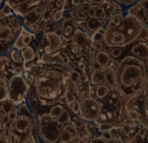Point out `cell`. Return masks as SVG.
Listing matches in <instances>:
<instances>
[{
    "label": "cell",
    "mask_w": 148,
    "mask_h": 143,
    "mask_svg": "<svg viewBox=\"0 0 148 143\" xmlns=\"http://www.w3.org/2000/svg\"><path fill=\"white\" fill-rule=\"evenodd\" d=\"M22 68L24 71H30L31 69L33 68L36 65V62L35 61H28V62H24L22 64Z\"/></svg>",
    "instance_id": "obj_40"
},
{
    "label": "cell",
    "mask_w": 148,
    "mask_h": 143,
    "mask_svg": "<svg viewBox=\"0 0 148 143\" xmlns=\"http://www.w3.org/2000/svg\"><path fill=\"white\" fill-rule=\"evenodd\" d=\"M110 55H111L112 59H118L120 58V57L123 55V48H121V47H114V48H112L111 51L109 52Z\"/></svg>",
    "instance_id": "obj_30"
},
{
    "label": "cell",
    "mask_w": 148,
    "mask_h": 143,
    "mask_svg": "<svg viewBox=\"0 0 148 143\" xmlns=\"http://www.w3.org/2000/svg\"><path fill=\"white\" fill-rule=\"evenodd\" d=\"M91 4L90 3H85L82 4L80 6H77L76 8H74L72 11L67 12L71 15V18L75 21L76 23L82 22V21H86L88 19V11L90 9Z\"/></svg>",
    "instance_id": "obj_13"
},
{
    "label": "cell",
    "mask_w": 148,
    "mask_h": 143,
    "mask_svg": "<svg viewBox=\"0 0 148 143\" xmlns=\"http://www.w3.org/2000/svg\"><path fill=\"white\" fill-rule=\"evenodd\" d=\"M107 0H91L90 1V4L91 5H102L106 2Z\"/></svg>",
    "instance_id": "obj_46"
},
{
    "label": "cell",
    "mask_w": 148,
    "mask_h": 143,
    "mask_svg": "<svg viewBox=\"0 0 148 143\" xmlns=\"http://www.w3.org/2000/svg\"><path fill=\"white\" fill-rule=\"evenodd\" d=\"M8 78L0 76V102L7 99L8 96Z\"/></svg>",
    "instance_id": "obj_21"
},
{
    "label": "cell",
    "mask_w": 148,
    "mask_h": 143,
    "mask_svg": "<svg viewBox=\"0 0 148 143\" xmlns=\"http://www.w3.org/2000/svg\"><path fill=\"white\" fill-rule=\"evenodd\" d=\"M146 23H147V25H148V20H146Z\"/></svg>",
    "instance_id": "obj_53"
},
{
    "label": "cell",
    "mask_w": 148,
    "mask_h": 143,
    "mask_svg": "<svg viewBox=\"0 0 148 143\" xmlns=\"http://www.w3.org/2000/svg\"><path fill=\"white\" fill-rule=\"evenodd\" d=\"M146 132H147V127H141L139 130V132H138L137 135H138V136H140V137H142V136H144V135H145Z\"/></svg>",
    "instance_id": "obj_48"
},
{
    "label": "cell",
    "mask_w": 148,
    "mask_h": 143,
    "mask_svg": "<svg viewBox=\"0 0 148 143\" xmlns=\"http://www.w3.org/2000/svg\"><path fill=\"white\" fill-rule=\"evenodd\" d=\"M17 117H18V110H17V108L14 109V110H12L11 112H9V113L6 115L7 120H8V121H15L16 119H17Z\"/></svg>",
    "instance_id": "obj_38"
},
{
    "label": "cell",
    "mask_w": 148,
    "mask_h": 143,
    "mask_svg": "<svg viewBox=\"0 0 148 143\" xmlns=\"http://www.w3.org/2000/svg\"><path fill=\"white\" fill-rule=\"evenodd\" d=\"M30 84L23 75H14L8 80V96L7 99L10 100L16 106L25 103L27 100Z\"/></svg>",
    "instance_id": "obj_5"
},
{
    "label": "cell",
    "mask_w": 148,
    "mask_h": 143,
    "mask_svg": "<svg viewBox=\"0 0 148 143\" xmlns=\"http://www.w3.org/2000/svg\"><path fill=\"white\" fill-rule=\"evenodd\" d=\"M147 74L145 62L131 55H126L119 62L116 69L118 91L125 98L140 95L144 90Z\"/></svg>",
    "instance_id": "obj_2"
},
{
    "label": "cell",
    "mask_w": 148,
    "mask_h": 143,
    "mask_svg": "<svg viewBox=\"0 0 148 143\" xmlns=\"http://www.w3.org/2000/svg\"><path fill=\"white\" fill-rule=\"evenodd\" d=\"M9 62H10V60L7 59V56L0 55V75L5 70L6 65H9Z\"/></svg>",
    "instance_id": "obj_33"
},
{
    "label": "cell",
    "mask_w": 148,
    "mask_h": 143,
    "mask_svg": "<svg viewBox=\"0 0 148 143\" xmlns=\"http://www.w3.org/2000/svg\"><path fill=\"white\" fill-rule=\"evenodd\" d=\"M8 54H9V57H10V60L13 62V63L17 64V65H22L23 64V60H22V58H21L20 53H19V50L11 48Z\"/></svg>",
    "instance_id": "obj_23"
},
{
    "label": "cell",
    "mask_w": 148,
    "mask_h": 143,
    "mask_svg": "<svg viewBox=\"0 0 148 143\" xmlns=\"http://www.w3.org/2000/svg\"><path fill=\"white\" fill-rule=\"evenodd\" d=\"M69 107H70L71 111H72L75 115L79 116V113H80V101L74 102V103L72 105H70Z\"/></svg>",
    "instance_id": "obj_37"
},
{
    "label": "cell",
    "mask_w": 148,
    "mask_h": 143,
    "mask_svg": "<svg viewBox=\"0 0 148 143\" xmlns=\"http://www.w3.org/2000/svg\"><path fill=\"white\" fill-rule=\"evenodd\" d=\"M130 46V55L145 62L148 68V39L138 40Z\"/></svg>",
    "instance_id": "obj_8"
},
{
    "label": "cell",
    "mask_w": 148,
    "mask_h": 143,
    "mask_svg": "<svg viewBox=\"0 0 148 143\" xmlns=\"http://www.w3.org/2000/svg\"><path fill=\"white\" fill-rule=\"evenodd\" d=\"M0 143H9L8 134H3L0 136Z\"/></svg>",
    "instance_id": "obj_47"
},
{
    "label": "cell",
    "mask_w": 148,
    "mask_h": 143,
    "mask_svg": "<svg viewBox=\"0 0 148 143\" xmlns=\"http://www.w3.org/2000/svg\"><path fill=\"white\" fill-rule=\"evenodd\" d=\"M64 110H65L64 104H61V103H59V102H57V103L51 106V109H49V111L47 112V113H49V115L51 116L52 119H57L63 113Z\"/></svg>",
    "instance_id": "obj_20"
},
{
    "label": "cell",
    "mask_w": 148,
    "mask_h": 143,
    "mask_svg": "<svg viewBox=\"0 0 148 143\" xmlns=\"http://www.w3.org/2000/svg\"><path fill=\"white\" fill-rule=\"evenodd\" d=\"M80 78H81V74L78 72L77 70H71L70 72V75H69V80H71L72 82L76 83V84H78L80 82Z\"/></svg>",
    "instance_id": "obj_29"
},
{
    "label": "cell",
    "mask_w": 148,
    "mask_h": 143,
    "mask_svg": "<svg viewBox=\"0 0 148 143\" xmlns=\"http://www.w3.org/2000/svg\"><path fill=\"white\" fill-rule=\"evenodd\" d=\"M87 143H108V141L103 139L102 137H97V138H92V139H90Z\"/></svg>",
    "instance_id": "obj_45"
},
{
    "label": "cell",
    "mask_w": 148,
    "mask_h": 143,
    "mask_svg": "<svg viewBox=\"0 0 148 143\" xmlns=\"http://www.w3.org/2000/svg\"><path fill=\"white\" fill-rule=\"evenodd\" d=\"M108 1L112 2V3H114V5H116V2H118V0H108Z\"/></svg>",
    "instance_id": "obj_50"
},
{
    "label": "cell",
    "mask_w": 148,
    "mask_h": 143,
    "mask_svg": "<svg viewBox=\"0 0 148 143\" xmlns=\"http://www.w3.org/2000/svg\"><path fill=\"white\" fill-rule=\"evenodd\" d=\"M63 96H64V98H65L66 105H68V106L72 105L74 102H76V101H80V99H81L78 85L76 84V83L71 82L69 78L67 80V82H66L65 91H64Z\"/></svg>",
    "instance_id": "obj_10"
},
{
    "label": "cell",
    "mask_w": 148,
    "mask_h": 143,
    "mask_svg": "<svg viewBox=\"0 0 148 143\" xmlns=\"http://www.w3.org/2000/svg\"><path fill=\"white\" fill-rule=\"evenodd\" d=\"M18 33L14 32L11 26L0 25V41L9 42L13 44V41L17 37Z\"/></svg>",
    "instance_id": "obj_14"
},
{
    "label": "cell",
    "mask_w": 148,
    "mask_h": 143,
    "mask_svg": "<svg viewBox=\"0 0 148 143\" xmlns=\"http://www.w3.org/2000/svg\"><path fill=\"white\" fill-rule=\"evenodd\" d=\"M91 37H92V40H93V42H98V41H102V42H104V35L101 34L100 32H94L93 34L91 35Z\"/></svg>",
    "instance_id": "obj_39"
},
{
    "label": "cell",
    "mask_w": 148,
    "mask_h": 143,
    "mask_svg": "<svg viewBox=\"0 0 148 143\" xmlns=\"http://www.w3.org/2000/svg\"><path fill=\"white\" fill-rule=\"evenodd\" d=\"M105 13H106V9H105V7L103 5H97L95 17H96V18H99V17H101L103 14H105Z\"/></svg>",
    "instance_id": "obj_41"
},
{
    "label": "cell",
    "mask_w": 148,
    "mask_h": 143,
    "mask_svg": "<svg viewBox=\"0 0 148 143\" xmlns=\"http://www.w3.org/2000/svg\"><path fill=\"white\" fill-rule=\"evenodd\" d=\"M13 15H15L13 9H12L11 5L9 4V2L6 0V1H4L3 7L0 9V19L5 18V17H11Z\"/></svg>",
    "instance_id": "obj_22"
},
{
    "label": "cell",
    "mask_w": 148,
    "mask_h": 143,
    "mask_svg": "<svg viewBox=\"0 0 148 143\" xmlns=\"http://www.w3.org/2000/svg\"><path fill=\"white\" fill-rule=\"evenodd\" d=\"M105 46L114 48H126L134 42L142 39H148V28L138 16L127 14L119 25L104 26Z\"/></svg>",
    "instance_id": "obj_3"
},
{
    "label": "cell",
    "mask_w": 148,
    "mask_h": 143,
    "mask_svg": "<svg viewBox=\"0 0 148 143\" xmlns=\"http://www.w3.org/2000/svg\"><path fill=\"white\" fill-rule=\"evenodd\" d=\"M63 14H64V11L62 10V9H59V10H56V11L53 13V15H52L51 20V21H52V22H56V23L60 22V21L63 19V17H64Z\"/></svg>",
    "instance_id": "obj_31"
},
{
    "label": "cell",
    "mask_w": 148,
    "mask_h": 143,
    "mask_svg": "<svg viewBox=\"0 0 148 143\" xmlns=\"http://www.w3.org/2000/svg\"><path fill=\"white\" fill-rule=\"evenodd\" d=\"M126 114L130 120L132 121H140V113L136 110H126Z\"/></svg>",
    "instance_id": "obj_28"
},
{
    "label": "cell",
    "mask_w": 148,
    "mask_h": 143,
    "mask_svg": "<svg viewBox=\"0 0 148 143\" xmlns=\"http://www.w3.org/2000/svg\"><path fill=\"white\" fill-rule=\"evenodd\" d=\"M79 137H81L79 130L74 127L72 123H66L62 127V130H61L60 135H59V142L69 143Z\"/></svg>",
    "instance_id": "obj_11"
},
{
    "label": "cell",
    "mask_w": 148,
    "mask_h": 143,
    "mask_svg": "<svg viewBox=\"0 0 148 143\" xmlns=\"http://www.w3.org/2000/svg\"><path fill=\"white\" fill-rule=\"evenodd\" d=\"M113 89L109 86L107 83H102V84H97L94 87V96L93 98L99 100H104L112 93Z\"/></svg>",
    "instance_id": "obj_15"
},
{
    "label": "cell",
    "mask_w": 148,
    "mask_h": 143,
    "mask_svg": "<svg viewBox=\"0 0 148 143\" xmlns=\"http://www.w3.org/2000/svg\"><path fill=\"white\" fill-rule=\"evenodd\" d=\"M101 137L103 138V139L106 140V141H112V140H113V137H112L111 132H103Z\"/></svg>",
    "instance_id": "obj_42"
},
{
    "label": "cell",
    "mask_w": 148,
    "mask_h": 143,
    "mask_svg": "<svg viewBox=\"0 0 148 143\" xmlns=\"http://www.w3.org/2000/svg\"><path fill=\"white\" fill-rule=\"evenodd\" d=\"M51 0H44V2L46 3V5H47V3H49V2H51Z\"/></svg>",
    "instance_id": "obj_51"
},
{
    "label": "cell",
    "mask_w": 148,
    "mask_h": 143,
    "mask_svg": "<svg viewBox=\"0 0 148 143\" xmlns=\"http://www.w3.org/2000/svg\"><path fill=\"white\" fill-rule=\"evenodd\" d=\"M60 27L62 28V39L65 43L72 41L76 32L79 30L77 23L71 17H64L61 20Z\"/></svg>",
    "instance_id": "obj_7"
},
{
    "label": "cell",
    "mask_w": 148,
    "mask_h": 143,
    "mask_svg": "<svg viewBox=\"0 0 148 143\" xmlns=\"http://www.w3.org/2000/svg\"><path fill=\"white\" fill-rule=\"evenodd\" d=\"M71 123H72L78 130H80L85 127V121H83L80 117H77V118H75L73 121H71Z\"/></svg>",
    "instance_id": "obj_32"
},
{
    "label": "cell",
    "mask_w": 148,
    "mask_h": 143,
    "mask_svg": "<svg viewBox=\"0 0 148 143\" xmlns=\"http://www.w3.org/2000/svg\"><path fill=\"white\" fill-rule=\"evenodd\" d=\"M70 72L67 66L56 63L37 64L29 71L33 76L30 84L40 105L51 107L58 102L65 91Z\"/></svg>",
    "instance_id": "obj_1"
},
{
    "label": "cell",
    "mask_w": 148,
    "mask_h": 143,
    "mask_svg": "<svg viewBox=\"0 0 148 143\" xmlns=\"http://www.w3.org/2000/svg\"><path fill=\"white\" fill-rule=\"evenodd\" d=\"M44 35L47 41V45L44 50V53L51 55L60 51L61 47L64 44L62 37L56 34L54 32H46L44 33Z\"/></svg>",
    "instance_id": "obj_9"
},
{
    "label": "cell",
    "mask_w": 148,
    "mask_h": 143,
    "mask_svg": "<svg viewBox=\"0 0 148 143\" xmlns=\"http://www.w3.org/2000/svg\"><path fill=\"white\" fill-rule=\"evenodd\" d=\"M101 114L102 106L100 101L90 96L81 99L79 117L83 121H90V123H97Z\"/></svg>",
    "instance_id": "obj_6"
},
{
    "label": "cell",
    "mask_w": 148,
    "mask_h": 143,
    "mask_svg": "<svg viewBox=\"0 0 148 143\" xmlns=\"http://www.w3.org/2000/svg\"><path fill=\"white\" fill-rule=\"evenodd\" d=\"M38 135L42 143H58L59 135L62 125L57 123L56 119H52L49 113L36 116Z\"/></svg>",
    "instance_id": "obj_4"
},
{
    "label": "cell",
    "mask_w": 148,
    "mask_h": 143,
    "mask_svg": "<svg viewBox=\"0 0 148 143\" xmlns=\"http://www.w3.org/2000/svg\"><path fill=\"white\" fill-rule=\"evenodd\" d=\"M96 7L97 5H91L90 9L88 11V18H93L95 17V13H96Z\"/></svg>",
    "instance_id": "obj_44"
},
{
    "label": "cell",
    "mask_w": 148,
    "mask_h": 143,
    "mask_svg": "<svg viewBox=\"0 0 148 143\" xmlns=\"http://www.w3.org/2000/svg\"><path fill=\"white\" fill-rule=\"evenodd\" d=\"M138 5L140 6V8H141L142 10L148 12V0H140V1L138 2Z\"/></svg>",
    "instance_id": "obj_43"
},
{
    "label": "cell",
    "mask_w": 148,
    "mask_h": 143,
    "mask_svg": "<svg viewBox=\"0 0 148 143\" xmlns=\"http://www.w3.org/2000/svg\"><path fill=\"white\" fill-rule=\"evenodd\" d=\"M23 28L22 30H21L20 33L17 35V37L15 38V40L13 41V44H12V48L14 49H17V50H21L23 49L24 47H25V45H24V42H23Z\"/></svg>",
    "instance_id": "obj_25"
},
{
    "label": "cell",
    "mask_w": 148,
    "mask_h": 143,
    "mask_svg": "<svg viewBox=\"0 0 148 143\" xmlns=\"http://www.w3.org/2000/svg\"><path fill=\"white\" fill-rule=\"evenodd\" d=\"M90 80H91V84L95 85V84H102V83H106V80H105V75H104V70H98V71H93L91 74V77H90Z\"/></svg>",
    "instance_id": "obj_19"
},
{
    "label": "cell",
    "mask_w": 148,
    "mask_h": 143,
    "mask_svg": "<svg viewBox=\"0 0 148 143\" xmlns=\"http://www.w3.org/2000/svg\"><path fill=\"white\" fill-rule=\"evenodd\" d=\"M114 127H118L116 125H114L111 123H100L98 125V128L101 132H111L112 130H114Z\"/></svg>",
    "instance_id": "obj_27"
},
{
    "label": "cell",
    "mask_w": 148,
    "mask_h": 143,
    "mask_svg": "<svg viewBox=\"0 0 148 143\" xmlns=\"http://www.w3.org/2000/svg\"><path fill=\"white\" fill-rule=\"evenodd\" d=\"M104 42L102 41H98V42H93L92 44V50L95 52H99V51H102L104 49Z\"/></svg>",
    "instance_id": "obj_36"
},
{
    "label": "cell",
    "mask_w": 148,
    "mask_h": 143,
    "mask_svg": "<svg viewBox=\"0 0 148 143\" xmlns=\"http://www.w3.org/2000/svg\"><path fill=\"white\" fill-rule=\"evenodd\" d=\"M3 134H7V130L4 127L3 125H0V136Z\"/></svg>",
    "instance_id": "obj_49"
},
{
    "label": "cell",
    "mask_w": 148,
    "mask_h": 143,
    "mask_svg": "<svg viewBox=\"0 0 148 143\" xmlns=\"http://www.w3.org/2000/svg\"><path fill=\"white\" fill-rule=\"evenodd\" d=\"M26 28H27L31 33H33V34H37V33L40 32V24H37V23L31 24V25H29Z\"/></svg>",
    "instance_id": "obj_34"
},
{
    "label": "cell",
    "mask_w": 148,
    "mask_h": 143,
    "mask_svg": "<svg viewBox=\"0 0 148 143\" xmlns=\"http://www.w3.org/2000/svg\"><path fill=\"white\" fill-rule=\"evenodd\" d=\"M104 75H105V80H106L107 84L113 90H118V87H116V69L109 66L108 68H106L104 70Z\"/></svg>",
    "instance_id": "obj_16"
},
{
    "label": "cell",
    "mask_w": 148,
    "mask_h": 143,
    "mask_svg": "<svg viewBox=\"0 0 148 143\" xmlns=\"http://www.w3.org/2000/svg\"><path fill=\"white\" fill-rule=\"evenodd\" d=\"M140 0H118L116 2V6L123 10V8H126V9H130L132 6H134L135 4L138 3Z\"/></svg>",
    "instance_id": "obj_24"
},
{
    "label": "cell",
    "mask_w": 148,
    "mask_h": 143,
    "mask_svg": "<svg viewBox=\"0 0 148 143\" xmlns=\"http://www.w3.org/2000/svg\"><path fill=\"white\" fill-rule=\"evenodd\" d=\"M19 53H20L24 63V62L28 61H36L37 57L39 56V50H38V46L35 42H32L28 46H25L23 49L19 50Z\"/></svg>",
    "instance_id": "obj_12"
},
{
    "label": "cell",
    "mask_w": 148,
    "mask_h": 143,
    "mask_svg": "<svg viewBox=\"0 0 148 143\" xmlns=\"http://www.w3.org/2000/svg\"><path fill=\"white\" fill-rule=\"evenodd\" d=\"M2 3H4V0H0V6H1Z\"/></svg>",
    "instance_id": "obj_52"
},
{
    "label": "cell",
    "mask_w": 148,
    "mask_h": 143,
    "mask_svg": "<svg viewBox=\"0 0 148 143\" xmlns=\"http://www.w3.org/2000/svg\"><path fill=\"white\" fill-rule=\"evenodd\" d=\"M90 1L91 0H64L62 10L64 11V13H67V12L72 11L77 6H80L85 3H90Z\"/></svg>",
    "instance_id": "obj_17"
},
{
    "label": "cell",
    "mask_w": 148,
    "mask_h": 143,
    "mask_svg": "<svg viewBox=\"0 0 148 143\" xmlns=\"http://www.w3.org/2000/svg\"><path fill=\"white\" fill-rule=\"evenodd\" d=\"M7 1H8L9 4L11 5L13 11H15L19 8H21L22 6H24L25 4L31 2L32 0H7Z\"/></svg>",
    "instance_id": "obj_26"
},
{
    "label": "cell",
    "mask_w": 148,
    "mask_h": 143,
    "mask_svg": "<svg viewBox=\"0 0 148 143\" xmlns=\"http://www.w3.org/2000/svg\"><path fill=\"white\" fill-rule=\"evenodd\" d=\"M121 130L123 134L127 136V135H130L132 132V125H130V123H125V125H123L121 127Z\"/></svg>",
    "instance_id": "obj_35"
},
{
    "label": "cell",
    "mask_w": 148,
    "mask_h": 143,
    "mask_svg": "<svg viewBox=\"0 0 148 143\" xmlns=\"http://www.w3.org/2000/svg\"><path fill=\"white\" fill-rule=\"evenodd\" d=\"M86 24H87V32L90 34H93L94 32H96L100 28L103 27L102 23L100 22V20L96 17L93 18H88L86 20Z\"/></svg>",
    "instance_id": "obj_18"
}]
</instances>
